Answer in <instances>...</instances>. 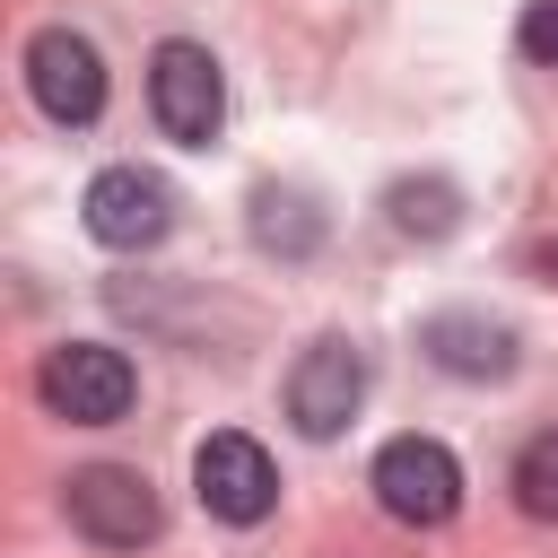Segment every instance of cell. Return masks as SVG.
<instances>
[{
	"instance_id": "cell-1",
	"label": "cell",
	"mask_w": 558,
	"mask_h": 558,
	"mask_svg": "<svg viewBox=\"0 0 558 558\" xmlns=\"http://www.w3.org/2000/svg\"><path fill=\"white\" fill-rule=\"evenodd\" d=\"M366 488H375V506H384L392 523H410V532H436V523L462 514V462H453L445 436H418V427L375 445Z\"/></svg>"
},
{
	"instance_id": "cell-2",
	"label": "cell",
	"mask_w": 558,
	"mask_h": 558,
	"mask_svg": "<svg viewBox=\"0 0 558 558\" xmlns=\"http://www.w3.org/2000/svg\"><path fill=\"white\" fill-rule=\"evenodd\" d=\"M148 113H157V131L174 148H209L227 131V70H218V52L192 44V35H166L148 52Z\"/></svg>"
},
{
	"instance_id": "cell-3",
	"label": "cell",
	"mask_w": 558,
	"mask_h": 558,
	"mask_svg": "<svg viewBox=\"0 0 558 558\" xmlns=\"http://www.w3.org/2000/svg\"><path fill=\"white\" fill-rule=\"evenodd\" d=\"M35 392H44V410L70 418V427H113V418H131V401H140V366H131L113 340H61V349H44Z\"/></svg>"
},
{
	"instance_id": "cell-4",
	"label": "cell",
	"mask_w": 558,
	"mask_h": 558,
	"mask_svg": "<svg viewBox=\"0 0 558 558\" xmlns=\"http://www.w3.org/2000/svg\"><path fill=\"white\" fill-rule=\"evenodd\" d=\"M61 514H70V532L96 541V549H148V541L166 532V497H157L148 471H131V462H87V471H70V480H61Z\"/></svg>"
},
{
	"instance_id": "cell-5",
	"label": "cell",
	"mask_w": 558,
	"mask_h": 558,
	"mask_svg": "<svg viewBox=\"0 0 558 558\" xmlns=\"http://www.w3.org/2000/svg\"><path fill=\"white\" fill-rule=\"evenodd\" d=\"M174 183L157 166H105L87 192H78V227L105 244V253H148L174 235Z\"/></svg>"
},
{
	"instance_id": "cell-6",
	"label": "cell",
	"mask_w": 558,
	"mask_h": 558,
	"mask_svg": "<svg viewBox=\"0 0 558 558\" xmlns=\"http://www.w3.org/2000/svg\"><path fill=\"white\" fill-rule=\"evenodd\" d=\"M192 497H201V514H218V523L253 532V523L279 506V462L262 453V436L218 427V436H201V445H192Z\"/></svg>"
},
{
	"instance_id": "cell-7",
	"label": "cell",
	"mask_w": 558,
	"mask_h": 558,
	"mask_svg": "<svg viewBox=\"0 0 558 558\" xmlns=\"http://www.w3.org/2000/svg\"><path fill=\"white\" fill-rule=\"evenodd\" d=\"M26 96L44 122L61 131H87L105 113V52L78 35V26H35L26 35Z\"/></svg>"
},
{
	"instance_id": "cell-8",
	"label": "cell",
	"mask_w": 558,
	"mask_h": 558,
	"mask_svg": "<svg viewBox=\"0 0 558 558\" xmlns=\"http://www.w3.org/2000/svg\"><path fill=\"white\" fill-rule=\"evenodd\" d=\"M357 410H366V349H357V340H340V331L305 340V349H296V366H288V418H296V436L331 445Z\"/></svg>"
},
{
	"instance_id": "cell-9",
	"label": "cell",
	"mask_w": 558,
	"mask_h": 558,
	"mask_svg": "<svg viewBox=\"0 0 558 558\" xmlns=\"http://www.w3.org/2000/svg\"><path fill=\"white\" fill-rule=\"evenodd\" d=\"M418 349H427V366H445L453 384H506V375H514V357H523L514 323H497V314H471V305H445V314H427V323H418Z\"/></svg>"
},
{
	"instance_id": "cell-10",
	"label": "cell",
	"mask_w": 558,
	"mask_h": 558,
	"mask_svg": "<svg viewBox=\"0 0 558 558\" xmlns=\"http://www.w3.org/2000/svg\"><path fill=\"white\" fill-rule=\"evenodd\" d=\"M253 244L279 253V262H305V253L323 244V209H314V192H296V183H262V192H253Z\"/></svg>"
},
{
	"instance_id": "cell-11",
	"label": "cell",
	"mask_w": 558,
	"mask_h": 558,
	"mask_svg": "<svg viewBox=\"0 0 558 558\" xmlns=\"http://www.w3.org/2000/svg\"><path fill=\"white\" fill-rule=\"evenodd\" d=\"M384 218H392V235L445 244V235L462 227V192H453L445 174H401V183H384Z\"/></svg>"
},
{
	"instance_id": "cell-12",
	"label": "cell",
	"mask_w": 558,
	"mask_h": 558,
	"mask_svg": "<svg viewBox=\"0 0 558 558\" xmlns=\"http://www.w3.org/2000/svg\"><path fill=\"white\" fill-rule=\"evenodd\" d=\"M514 506L532 514V523H558V427H541L523 453H514Z\"/></svg>"
},
{
	"instance_id": "cell-13",
	"label": "cell",
	"mask_w": 558,
	"mask_h": 558,
	"mask_svg": "<svg viewBox=\"0 0 558 558\" xmlns=\"http://www.w3.org/2000/svg\"><path fill=\"white\" fill-rule=\"evenodd\" d=\"M514 44H523V61H549L558 70V0H532L514 17Z\"/></svg>"
}]
</instances>
